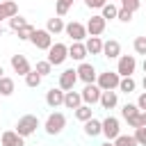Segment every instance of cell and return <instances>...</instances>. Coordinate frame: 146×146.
I'll return each instance as SVG.
<instances>
[{
  "mask_svg": "<svg viewBox=\"0 0 146 146\" xmlns=\"http://www.w3.org/2000/svg\"><path fill=\"white\" fill-rule=\"evenodd\" d=\"M100 107L103 110H114L119 105V91H100Z\"/></svg>",
  "mask_w": 146,
  "mask_h": 146,
  "instance_id": "obj_18",
  "label": "cell"
},
{
  "mask_svg": "<svg viewBox=\"0 0 146 146\" xmlns=\"http://www.w3.org/2000/svg\"><path fill=\"white\" fill-rule=\"evenodd\" d=\"M132 11H128V9H123V7H119V11H116V21H121V23H130L132 21Z\"/></svg>",
  "mask_w": 146,
  "mask_h": 146,
  "instance_id": "obj_37",
  "label": "cell"
},
{
  "mask_svg": "<svg viewBox=\"0 0 146 146\" xmlns=\"http://www.w3.org/2000/svg\"><path fill=\"white\" fill-rule=\"evenodd\" d=\"M0 2H2V0H0Z\"/></svg>",
  "mask_w": 146,
  "mask_h": 146,
  "instance_id": "obj_51",
  "label": "cell"
},
{
  "mask_svg": "<svg viewBox=\"0 0 146 146\" xmlns=\"http://www.w3.org/2000/svg\"><path fill=\"white\" fill-rule=\"evenodd\" d=\"M75 82H78V73H75V68H64L62 73H59V89L62 91H71V89H75Z\"/></svg>",
  "mask_w": 146,
  "mask_h": 146,
  "instance_id": "obj_11",
  "label": "cell"
},
{
  "mask_svg": "<svg viewBox=\"0 0 146 146\" xmlns=\"http://www.w3.org/2000/svg\"><path fill=\"white\" fill-rule=\"evenodd\" d=\"M9 64H11L14 73H18V75H23V78L32 71V66H30L27 57H25V55H21V52H18V55H11V62H9Z\"/></svg>",
  "mask_w": 146,
  "mask_h": 146,
  "instance_id": "obj_12",
  "label": "cell"
},
{
  "mask_svg": "<svg viewBox=\"0 0 146 146\" xmlns=\"http://www.w3.org/2000/svg\"><path fill=\"white\" fill-rule=\"evenodd\" d=\"M34 71H36L41 78H46V75H50V73H52V66H50V62H48V59H41V62H36Z\"/></svg>",
  "mask_w": 146,
  "mask_h": 146,
  "instance_id": "obj_30",
  "label": "cell"
},
{
  "mask_svg": "<svg viewBox=\"0 0 146 146\" xmlns=\"http://www.w3.org/2000/svg\"><path fill=\"white\" fill-rule=\"evenodd\" d=\"M141 71H144V75H146V57H144V62H141Z\"/></svg>",
  "mask_w": 146,
  "mask_h": 146,
  "instance_id": "obj_43",
  "label": "cell"
},
{
  "mask_svg": "<svg viewBox=\"0 0 146 146\" xmlns=\"http://www.w3.org/2000/svg\"><path fill=\"white\" fill-rule=\"evenodd\" d=\"M141 87H144V91H146V75H144V80H141Z\"/></svg>",
  "mask_w": 146,
  "mask_h": 146,
  "instance_id": "obj_44",
  "label": "cell"
},
{
  "mask_svg": "<svg viewBox=\"0 0 146 146\" xmlns=\"http://www.w3.org/2000/svg\"><path fill=\"white\" fill-rule=\"evenodd\" d=\"M80 96H82V103L84 105H96L100 100V89H98L96 82L94 84H84V89L80 91Z\"/></svg>",
  "mask_w": 146,
  "mask_h": 146,
  "instance_id": "obj_13",
  "label": "cell"
},
{
  "mask_svg": "<svg viewBox=\"0 0 146 146\" xmlns=\"http://www.w3.org/2000/svg\"><path fill=\"white\" fill-rule=\"evenodd\" d=\"M105 2H107V0H84V5H87L89 9H103Z\"/></svg>",
  "mask_w": 146,
  "mask_h": 146,
  "instance_id": "obj_39",
  "label": "cell"
},
{
  "mask_svg": "<svg viewBox=\"0 0 146 146\" xmlns=\"http://www.w3.org/2000/svg\"><path fill=\"white\" fill-rule=\"evenodd\" d=\"M80 105H82V96H80V91H75V89L64 91V107H66V110H78Z\"/></svg>",
  "mask_w": 146,
  "mask_h": 146,
  "instance_id": "obj_20",
  "label": "cell"
},
{
  "mask_svg": "<svg viewBox=\"0 0 146 146\" xmlns=\"http://www.w3.org/2000/svg\"><path fill=\"white\" fill-rule=\"evenodd\" d=\"M139 123L146 125V112H139Z\"/></svg>",
  "mask_w": 146,
  "mask_h": 146,
  "instance_id": "obj_42",
  "label": "cell"
},
{
  "mask_svg": "<svg viewBox=\"0 0 146 146\" xmlns=\"http://www.w3.org/2000/svg\"><path fill=\"white\" fill-rule=\"evenodd\" d=\"M125 121H128L130 128H139V125H141V123H139V114H137V116H130V119H125Z\"/></svg>",
  "mask_w": 146,
  "mask_h": 146,
  "instance_id": "obj_41",
  "label": "cell"
},
{
  "mask_svg": "<svg viewBox=\"0 0 146 146\" xmlns=\"http://www.w3.org/2000/svg\"><path fill=\"white\" fill-rule=\"evenodd\" d=\"M100 146H114V144H112V141H103Z\"/></svg>",
  "mask_w": 146,
  "mask_h": 146,
  "instance_id": "obj_45",
  "label": "cell"
},
{
  "mask_svg": "<svg viewBox=\"0 0 146 146\" xmlns=\"http://www.w3.org/2000/svg\"><path fill=\"white\" fill-rule=\"evenodd\" d=\"M46 59L50 62V66H62V64L68 59V46L62 43V41L52 43V46L48 48V57H46Z\"/></svg>",
  "mask_w": 146,
  "mask_h": 146,
  "instance_id": "obj_3",
  "label": "cell"
},
{
  "mask_svg": "<svg viewBox=\"0 0 146 146\" xmlns=\"http://www.w3.org/2000/svg\"><path fill=\"white\" fill-rule=\"evenodd\" d=\"M46 105L52 107V110H57L59 105H64V91H62L59 87L48 89V91H46Z\"/></svg>",
  "mask_w": 146,
  "mask_h": 146,
  "instance_id": "obj_14",
  "label": "cell"
},
{
  "mask_svg": "<svg viewBox=\"0 0 146 146\" xmlns=\"http://www.w3.org/2000/svg\"><path fill=\"white\" fill-rule=\"evenodd\" d=\"M39 125H41V123H39V116H34V114H23V116L18 119V123H16V132L25 139V137L34 135Z\"/></svg>",
  "mask_w": 146,
  "mask_h": 146,
  "instance_id": "obj_2",
  "label": "cell"
},
{
  "mask_svg": "<svg viewBox=\"0 0 146 146\" xmlns=\"http://www.w3.org/2000/svg\"><path fill=\"white\" fill-rule=\"evenodd\" d=\"M144 9H146V5H144Z\"/></svg>",
  "mask_w": 146,
  "mask_h": 146,
  "instance_id": "obj_50",
  "label": "cell"
},
{
  "mask_svg": "<svg viewBox=\"0 0 146 146\" xmlns=\"http://www.w3.org/2000/svg\"><path fill=\"white\" fill-rule=\"evenodd\" d=\"M112 144H114V146H139V144H137V139H135L132 135H119Z\"/></svg>",
  "mask_w": 146,
  "mask_h": 146,
  "instance_id": "obj_29",
  "label": "cell"
},
{
  "mask_svg": "<svg viewBox=\"0 0 146 146\" xmlns=\"http://www.w3.org/2000/svg\"><path fill=\"white\" fill-rule=\"evenodd\" d=\"M116 11H119V7H116L114 2H105L103 9H100V16H103L105 21H112V18H116Z\"/></svg>",
  "mask_w": 146,
  "mask_h": 146,
  "instance_id": "obj_27",
  "label": "cell"
},
{
  "mask_svg": "<svg viewBox=\"0 0 146 146\" xmlns=\"http://www.w3.org/2000/svg\"><path fill=\"white\" fill-rule=\"evenodd\" d=\"M137 107H139V112H146V91H141L139 94V98H137V103H135Z\"/></svg>",
  "mask_w": 146,
  "mask_h": 146,
  "instance_id": "obj_40",
  "label": "cell"
},
{
  "mask_svg": "<svg viewBox=\"0 0 146 146\" xmlns=\"http://www.w3.org/2000/svg\"><path fill=\"white\" fill-rule=\"evenodd\" d=\"M30 41H32V46H34L36 50H46V52H48V48L52 46V36L46 32V27H43V30H39V27H36V30L32 32Z\"/></svg>",
  "mask_w": 146,
  "mask_h": 146,
  "instance_id": "obj_10",
  "label": "cell"
},
{
  "mask_svg": "<svg viewBox=\"0 0 146 146\" xmlns=\"http://www.w3.org/2000/svg\"><path fill=\"white\" fill-rule=\"evenodd\" d=\"M139 114V107L135 105V103H125L123 107H121V116L123 119H130V116H137Z\"/></svg>",
  "mask_w": 146,
  "mask_h": 146,
  "instance_id": "obj_31",
  "label": "cell"
},
{
  "mask_svg": "<svg viewBox=\"0 0 146 146\" xmlns=\"http://www.w3.org/2000/svg\"><path fill=\"white\" fill-rule=\"evenodd\" d=\"M0 78H5V68L2 66H0Z\"/></svg>",
  "mask_w": 146,
  "mask_h": 146,
  "instance_id": "obj_46",
  "label": "cell"
},
{
  "mask_svg": "<svg viewBox=\"0 0 146 146\" xmlns=\"http://www.w3.org/2000/svg\"><path fill=\"white\" fill-rule=\"evenodd\" d=\"M66 2H68V5H73V2H75V0H66Z\"/></svg>",
  "mask_w": 146,
  "mask_h": 146,
  "instance_id": "obj_48",
  "label": "cell"
},
{
  "mask_svg": "<svg viewBox=\"0 0 146 146\" xmlns=\"http://www.w3.org/2000/svg\"><path fill=\"white\" fill-rule=\"evenodd\" d=\"M64 128H66V116H64L62 112H50V114H48V119H46V123H43L46 135H50V137L62 135V132H64Z\"/></svg>",
  "mask_w": 146,
  "mask_h": 146,
  "instance_id": "obj_1",
  "label": "cell"
},
{
  "mask_svg": "<svg viewBox=\"0 0 146 146\" xmlns=\"http://www.w3.org/2000/svg\"><path fill=\"white\" fill-rule=\"evenodd\" d=\"M0 144L2 146H25V139L16 132V130H5L0 135Z\"/></svg>",
  "mask_w": 146,
  "mask_h": 146,
  "instance_id": "obj_16",
  "label": "cell"
},
{
  "mask_svg": "<svg viewBox=\"0 0 146 146\" xmlns=\"http://www.w3.org/2000/svg\"><path fill=\"white\" fill-rule=\"evenodd\" d=\"M64 32H66V36H68L71 41H84V39H87V27H84V23H80V21L66 23V25H64Z\"/></svg>",
  "mask_w": 146,
  "mask_h": 146,
  "instance_id": "obj_9",
  "label": "cell"
},
{
  "mask_svg": "<svg viewBox=\"0 0 146 146\" xmlns=\"http://www.w3.org/2000/svg\"><path fill=\"white\" fill-rule=\"evenodd\" d=\"M68 9H71V5L66 2V0H55V16H66L68 14Z\"/></svg>",
  "mask_w": 146,
  "mask_h": 146,
  "instance_id": "obj_32",
  "label": "cell"
},
{
  "mask_svg": "<svg viewBox=\"0 0 146 146\" xmlns=\"http://www.w3.org/2000/svg\"><path fill=\"white\" fill-rule=\"evenodd\" d=\"M119 55H121V43H119L116 39L103 41V57H107V59H119Z\"/></svg>",
  "mask_w": 146,
  "mask_h": 146,
  "instance_id": "obj_15",
  "label": "cell"
},
{
  "mask_svg": "<svg viewBox=\"0 0 146 146\" xmlns=\"http://www.w3.org/2000/svg\"><path fill=\"white\" fill-rule=\"evenodd\" d=\"M34 30H36V27H34V25H30V23H27V25H25V27H21V30H18V32H16V36H18V39H21V41H30V36H32V32H34Z\"/></svg>",
  "mask_w": 146,
  "mask_h": 146,
  "instance_id": "obj_34",
  "label": "cell"
},
{
  "mask_svg": "<svg viewBox=\"0 0 146 146\" xmlns=\"http://www.w3.org/2000/svg\"><path fill=\"white\" fill-rule=\"evenodd\" d=\"M132 48H135L137 55H144V57H146V36H135Z\"/></svg>",
  "mask_w": 146,
  "mask_h": 146,
  "instance_id": "obj_33",
  "label": "cell"
},
{
  "mask_svg": "<svg viewBox=\"0 0 146 146\" xmlns=\"http://www.w3.org/2000/svg\"><path fill=\"white\" fill-rule=\"evenodd\" d=\"M84 48H87V55H103V39L100 36H87Z\"/></svg>",
  "mask_w": 146,
  "mask_h": 146,
  "instance_id": "obj_21",
  "label": "cell"
},
{
  "mask_svg": "<svg viewBox=\"0 0 146 146\" xmlns=\"http://www.w3.org/2000/svg\"><path fill=\"white\" fill-rule=\"evenodd\" d=\"M84 135L87 137H98L100 132H103V125H100V121L98 119H89V121H84Z\"/></svg>",
  "mask_w": 146,
  "mask_h": 146,
  "instance_id": "obj_23",
  "label": "cell"
},
{
  "mask_svg": "<svg viewBox=\"0 0 146 146\" xmlns=\"http://www.w3.org/2000/svg\"><path fill=\"white\" fill-rule=\"evenodd\" d=\"M119 73L116 71H103V73H98V78H96V84H98V89L100 91H116V87H119Z\"/></svg>",
  "mask_w": 146,
  "mask_h": 146,
  "instance_id": "obj_5",
  "label": "cell"
},
{
  "mask_svg": "<svg viewBox=\"0 0 146 146\" xmlns=\"http://www.w3.org/2000/svg\"><path fill=\"white\" fill-rule=\"evenodd\" d=\"M107 2H116V0H107Z\"/></svg>",
  "mask_w": 146,
  "mask_h": 146,
  "instance_id": "obj_49",
  "label": "cell"
},
{
  "mask_svg": "<svg viewBox=\"0 0 146 146\" xmlns=\"http://www.w3.org/2000/svg\"><path fill=\"white\" fill-rule=\"evenodd\" d=\"M16 14H18V5H16L14 0H2V2H0V23H2L5 18H7V21L14 18Z\"/></svg>",
  "mask_w": 146,
  "mask_h": 146,
  "instance_id": "obj_19",
  "label": "cell"
},
{
  "mask_svg": "<svg viewBox=\"0 0 146 146\" xmlns=\"http://www.w3.org/2000/svg\"><path fill=\"white\" fill-rule=\"evenodd\" d=\"M132 137L137 139V144H139V146H146V125H139V128H135Z\"/></svg>",
  "mask_w": 146,
  "mask_h": 146,
  "instance_id": "obj_36",
  "label": "cell"
},
{
  "mask_svg": "<svg viewBox=\"0 0 146 146\" xmlns=\"http://www.w3.org/2000/svg\"><path fill=\"white\" fill-rule=\"evenodd\" d=\"M64 21L59 18V16H52V18H48V23H46V32L52 36V34H59V32H64Z\"/></svg>",
  "mask_w": 146,
  "mask_h": 146,
  "instance_id": "obj_22",
  "label": "cell"
},
{
  "mask_svg": "<svg viewBox=\"0 0 146 146\" xmlns=\"http://www.w3.org/2000/svg\"><path fill=\"white\" fill-rule=\"evenodd\" d=\"M14 91H16V82H14L11 78H7V75L0 78V96L7 98V96H11Z\"/></svg>",
  "mask_w": 146,
  "mask_h": 146,
  "instance_id": "obj_26",
  "label": "cell"
},
{
  "mask_svg": "<svg viewBox=\"0 0 146 146\" xmlns=\"http://www.w3.org/2000/svg\"><path fill=\"white\" fill-rule=\"evenodd\" d=\"M75 73H78V80H82L84 84H94V82H96V78H98L96 66H94V64H89V62H80V64H78V68H75Z\"/></svg>",
  "mask_w": 146,
  "mask_h": 146,
  "instance_id": "obj_7",
  "label": "cell"
},
{
  "mask_svg": "<svg viewBox=\"0 0 146 146\" xmlns=\"http://www.w3.org/2000/svg\"><path fill=\"white\" fill-rule=\"evenodd\" d=\"M135 71H137L135 55H119V59H116V73H119V78H132Z\"/></svg>",
  "mask_w": 146,
  "mask_h": 146,
  "instance_id": "obj_4",
  "label": "cell"
},
{
  "mask_svg": "<svg viewBox=\"0 0 146 146\" xmlns=\"http://www.w3.org/2000/svg\"><path fill=\"white\" fill-rule=\"evenodd\" d=\"M25 25H27V21H25L23 16H18V14H16L14 18H9V27H11L14 32H18V30H21V27H25Z\"/></svg>",
  "mask_w": 146,
  "mask_h": 146,
  "instance_id": "obj_35",
  "label": "cell"
},
{
  "mask_svg": "<svg viewBox=\"0 0 146 146\" xmlns=\"http://www.w3.org/2000/svg\"><path fill=\"white\" fill-rule=\"evenodd\" d=\"M41 80H43V78H41V75H39V73L34 71V68H32V71H30V73L25 75V84H27L30 89H36V87L41 84Z\"/></svg>",
  "mask_w": 146,
  "mask_h": 146,
  "instance_id": "obj_28",
  "label": "cell"
},
{
  "mask_svg": "<svg viewBox=\"0 0 146 146\" xmlns=\"http://www.w3.org/2000/svg\"><path fill=\"white\" fill-rule=\"evenodd\" d=\"M2 34H5V27H2V23H0V36H2Z\"/></svg>",
  "mask_w": 146,
  "mask_h": 146,
  "instance_id": "obj_47",
  "label": "cell"
},
{
  "mask_svg": "<svg viewBox=\"0 0 146 146\" xmlns=\"http://www.w3.org/2000/svg\"><path fill=\"white\" fill-rule=\"evenodd\" d=\"M73 116H75L78 121H82V123H84V121L94 119V110H91V105H84V103H82L78 110H73Z\"/></svg>",
  "mask_w": 146,
  "mask_h": 146,
  "instance_id": "obj_24",
  "label": "cell"
},
{
  "mask_svg": "<svg viewBox=\"0 0 146 146\" xmlns=\"http://www.w3.org/2000/svg\"><path fill=\"white\" fill-rule=\"evenodd\" d=\"M100 125H103V132H100V135H105L107 141H114V139L121 135V121H119L116 116H105V119L100 121Z\"/></svg>",
  "mask_w": 146,
  "mask_h": 146,
  "instance_id": "obj_6",
  "label": "cell"
},
{
  "mask_svg": "<svg viewBox=\"0 0 146 146\" xmlns=\"http://www.w3.org/2000/svg\"><path fill=\"white\" fill-rule=\"evenodd\" d=\"M68 57H71L73 62H84V57H87L84 41H71V46H68Z\"/></svg>",
  "mask_w": 146,
  "mask_h": 146,
  "instance_id": "obj_17",
  "label": "cell"
},
{
  "mask_svg": "<svg viewBox=\"0 0 146 146\" xmlns=\"http://www.w3.org/2000/svg\"><path fill=\"white\" fill-rule=\"evenodd\" d=\"M84 27H87V36H100V34L105 32V27H107V21H105L100 14H94V16L84 23Z\"/></svg>",
  "mask_w": 146,
  "mask_h": 146,
  "instance_id": "obj_8",
  "label": "cell"
},
{
  "mask_svg": "<svg viewBox=\"0 0 146 146\" xmlns=\"http://www.w3.org/2000/svg\"><path fill=\"white\" fill-rule=\"evenodd\" d=\"M121 7L135 14V11H137V9L141 7V0H121Z\"/></svg>",
  "mask_w": 146,
  "mask_h": 146,
  "instance_id": "obj_38",
  "label": "cell"
},
{
  "mask_svg": "<svg viewBox=\"0 0 146 146\" xmlns=\"http://www.w3.org/2000/svg\"><path fill=\"white\" fill-rule=\"evenodd\" d=\"M137 89V82H135V78H121L119 80V87H116V91H121V94H132Z\"/></svg>",
  "mask_w": 146,
  "mask_h": 146,
  "instance_id": "obj_25",
  "label": "cell"
}]
</instances>
